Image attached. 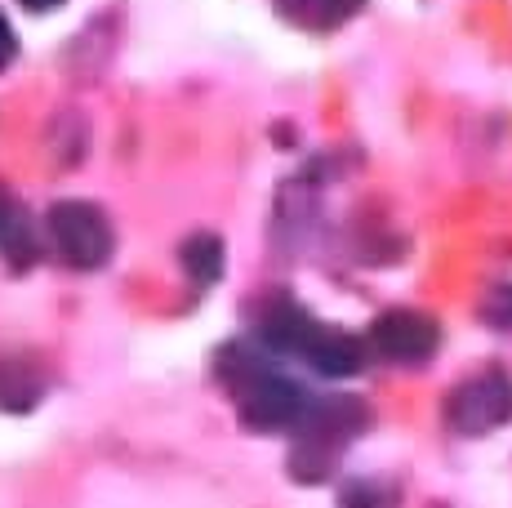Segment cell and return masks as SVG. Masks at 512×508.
Instances as JSON below:
<instances>
[{
    "label": "cell",
    "mask_w": 512,
    "mask_h": 508,
    "mask_svg": "<svg viewBox=\"0 0 512 508\" xmlns=\"http://www.w3.org/2000/svg\"><path fill=\"white\" fill-rule=\"evenodd\" d=\"M312 335H317V321L299 308H277L268 321H263V339H268L272 348H281V353L303 357V348H308Z\"/></svg>",
    "instance_id": "cell-7"
},
{
    "label": "cell",
    "mask_w": 512,
    "mask_h": 508,
    "mask_svg": "<svg viewBox=\"0 0 512 508\" xmlns=\"http://www.w3.org/2000/svg\"><path fill=\"white\" fill-rule=\"evenodd\" d=\"M339 5H352V0H339Z\"/></svg>",
    "instance_id": "cell-12"
},
{
    "label": "cell",
    "mask_w": 512,
    "mask_h": 508,
    "mask_svg": "<svg viewBox=\"0 0 512 508\" xmlns=\"http://www.w3.org/2000/svg\"><path fill=\"white\" fill-rule=\"evenodd\" d=\"M183 259V272L196 281V286H214L223 277V241L210 237V232H196V237L183 241L179 250Z\"/></svg>",
    "instance_id": "cell-8"
},
{
    "label": "cell",
    "mask_w": 512,
    "mask_h": 508,
    "mask_svg": "<svg viewBox=\"0 0 512 508\" xmlns=\"http://www.w3.org/2000/svg\"><path fill=\"white\" fill-rule=\"evenodd\" d=\"M0 250L9 254V259L23 268V263H32V228H27V219H23V210L18 205H9V201H0Z\"/></svg>",
    "instance_id": "cell-9"
},
{
    "label": "cell",
    "mask_w": 512,
    "mask_h": 508,
    "mask_svg": "<svg viewBox=\"0 0 512 508\" xmlns=\"http://www.w3.org/2000/svg\"><path fill=\"white\" fill-rule=\"evenodd\" d=\"M370 344L379 348L388 361L419 366V361H428L432 353H437L441 330H437V321L423 317V312L392 308V312H383V317L370 326Z\"/></svg>",
    "instance_id": "cell-5"
},
{
    "label": "cell",
    "mask_w": 512,
    "mask_h": 508,
    "mask_svg": "<svg viewBox=\"0 0 512 508\" xmlns=\"http://www.w3.org/2000/svg\"><path fill=\"white\" fill-rule=\"evenodd\" d=\"M27 9H36V14H45V9H54V5H63V0H23Z\"/></svg>",
    "instance_id": "cell-11"
},
{
    "label": "cell",
    "mask_w": 512,
    "mask_h": 508,
    "mask_svg": "<svg viewBox=\"0 0 512 508\" xmlns=\"http://www.w3.org/2000/svg\"><path fill=\"white\" fill-rule=\"evenodd\" d=\"M49 237H54V250L63 254V263L81 272L103 268L112 259V223L90 201H58L49 210Z\"/></svg>",
    "instance_id": "cell-2"
},
{
    "label": "cell",
    "mask_w": 512,
    "mask_h": 508,
    "mask_svg": "<svg viewBox=\"0 0 512 508\" xmlns=\"http://www.w3.org/2000/svg\"><path fill=\"white\" fill-rule=\"evenodd\" d=\"M14 54H18V36H14V27L5 23V14H0V67L14 63Z\"/></svg>",
    "instance_id": "cell-10"
},
{
    "label": "cell",
    "mask_w": 512,
    "mask_h": 508,
    "mask_svg": "<svg viewBox=\"0 0 512 508\" xmlns=\"http://www.w3.org/2000/svg\"><path fill=\"white\" fill-rule=\"evenodd\" d=\"M303 357H308L312 366L321 370V375H330V379H348V375H357V370H361V361H366V348H361V339H357V335H343V330L317 326V335L308 339Z\"/></svg>",
    "instance_id": "cell-6"
},
{
    "label": "cell",
    "mask_w": 512,
    "mask_h": 508,
    "mask_svg": "<svg viewBox=\"0 0 512 508\" xmlns=\"http://www.w3.org/2000/svg\"><path fill=\"white\" fill-rule=\"evenodd\" d=\"M241 415L254 433H281V428H294L308 410V397L294 379H281L272 370H259L254 379H245L241 388Z\"/></svg>",
    "instance_id": "cell-4"
},
{
    "label": "cell",
    "mask_w": 512,
    "mask_h": 508,
    "mask_svg": "<svg viewBox=\"0 0 512 508\" xmlns=\"http://www.w3.org/2000/svg\"><path fill=\"white\" fill-rule=\"evenodd\" d=\"M294 428H299V442L290 451V473L299 482H321L334 468L339 446L352 442L366 428V406L357 397H326L317 406L308 402V410H303V419Z\"/></svg>",
    "instance_id": "cell-1"
},
{
    "label": "cell",
    "mask_w": 512,
    "mask_h": 508,
    "mask_svg": "<svg viewBox=\"0 0 512 508\" xmlns=\"http://www.w3.org/2000/svg\"><path fill=\"white\" fill-rule=\"evenodd\" d=\"M512 419V379L508 370H481L464 379L446 402V424L464 437L495 433Z\"/></svg>",
    "instance_id": "cell-3"
}]
</instances>
